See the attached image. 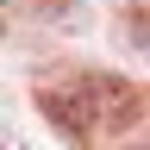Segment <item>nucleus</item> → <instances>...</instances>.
<instances>
[{
  "instance_id": "f257e3e1",
  "label": "nucleus",
  "mask_w": 150,
  "mask_h": 150,
  "mask_svg": "<svg viewBox=\"0 0 150 150\" xmlns=\"http://www.w3.org/2000/svg\"><path fill=\"white\" fill-rule=\"evenodd\" d=\"M131 88L106 81V75H75L69 88H44V112H56V125L69 131H94V125H119L131 119Z\"/></svg>"
}]
</instances>
